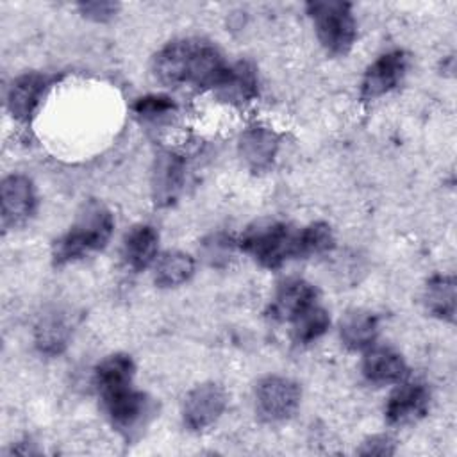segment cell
<instances>
[{
    "mask_svg": "<svg viewBox=\"0 0 457 457\" xmlns=\"http://www.w3.org/2000/svg\"><path fill=\"white\" fill-rule=\"evenodd\" d=\"M114 220L111 211L98 200H87L77 212L70 230L61 236L52 250L55 264H66L102 250L111 239Z\"/></svg>",
    "mask_w": 457,
    "mask_h": 457,
    "instance_id": "obj_1",
    "label": "cell"
},
{
    "mask_svg": "<svg viewBox=\"0 0 457 457\" xmlns=\"http://www.w3.org/2000/svg\"><path fill=\"white\" fill-rule=\"evenodd\" d=\"M305 7L321 46L332 55L348 54L357 36L352 4L341 0H314Z\"/></svg>",
    "mask_w": 457,
    "mask_h": 457,
    "instance_id": "obj_2",
    "label": "cell"
},
{
    "mask_svg": "<svg viewBox=\"0 0 457 457\" xmlns=\"http://www.w3.org/2000/svg\"><path fill=\"white\" fill-rule=\"evenodd\" d=\"M295 234L287 225L271 220L252 223L241 236L239 246L264 268H278L295 257Z\"/></svg>",
    "mask_w": 457,
    "mask_h": 457,
    "instance_id": "obj_3",
    "label": "cell"
},
{
    "mask_svg": "<svg viewBox=\"0 0 457 457\" xmlns=\"http://www.w3.org/2000/svg\"><path fill=\"white\" fill-rule=\"evenodd\" d=\"M300 386L280 375H268L255 386V409L266 421H284L295 414L300 405Z\"/></svg>",
    "mask_w": 457,
    "mask_h": 457,
    "instance_id": "obj_4",
    "label": "cell"
},
{
    "mask_svg": "<svg viewBox=\"0 0 457 457\" xmlns=\"http://www.w3.org/2000/svg\"><path fill=\"white\" fill-rule=\"evenodd\" d=\"M227 407V393L216 382L195 386L184 398L182 418L189 430H204L216 423Z\"/></svg>",
    "mask_w": 457,
    "mask_h": 457,
    "instance_id": "obj_5",
    "label": "cell"
},
{
    "mask_svg": "<svg viewBox=\"0 0 457 457\" xmlns=\"http://www.w3.org/2000/svg\"><path fill=\"white\" fill-rule=\"evenodd\" d=\"M409 68V55L403 50H391L373 61L364 71L361 82V98L364 102L375 100L393 91L405 77Z\"/></svg>",
    "mask_w": 457,
    "mask_h": 457,
    "instance_id": "obj_6",
    "label": "cell"
},
{
    "mask_svg": "<svg viewBox=\"0 0 457 457\" xmlns=\"http://www.w3.org/2000/svg\"><path fill=\"white\" fill-rule=\"evenodd\" d=\"M102 402L112 425L125 436H130L141 428L146 416L150 414L148 396L141 391H136L132 386L102 396Z\"/></svg>",
    "mask_w": 457,
    "mask_h": 457,
    "instance_id": "obj_7",
    "label": "cell"
},
{
    "mask_svg": "<svg viewBox=\"0 0 457 457\" xmlns=\"http://www.w3.org/2000/svg\"><path fill=\"white\" fill-rule=\"evenodd\" d=\"M2 223L4 227H16L27 221L36 209V191L29 177L9 175L2 180Z\"/></svg>",
    "mask_w": 457,
    "mask_h": 457,
    "instance_id": "obj_8",
    "label": "cell"
},
{
    "mask_svg": "<svg viewBox=\"0 0 457 457\" xmlns=\"http://www.w3.org/2000/svg\"><path fill=\"white\" fill-rule=\"evenodd\" d=\"M196 39H175L164 45L154 57L152 71L164 86L187 84L191 57Z\"/></svg>",
    "mask_w": 457,
    "mask_h": 457,
    "instance_id": "obj_9",
    "label": "cell"
},
{
    "mask_svg": "<svg viewBox=\"0 0 457 457\" xmlns=\"http://www.w3.org/2000/svg\"><path fill=\"white\" fill-rule=\"evenodd\" d=\"M430 395L420 382H400L386 403V418L391 425H409L425 416Z\"/></svg>",
    "mask_w": 457,
    "mask_h": 457,
    "instance_id": "obj_10",
    "label": "cell"
},
{
    "mask_svg": "<svg viewBox=\"0 0 457 457\" xmlns=\"http://www.w3.org/2000/svg\"><path fill=\"white\" fill-rule=\"evenodd\" d=\"M186 166L180 155L161 152L152 170V195L157 205H171L182 191Z\"/></svg>",
    "mask_w": 457,
    "mask_h": 457,
    "instance_id": "obj_11",
    "label": "cell"
},
{
    "mask_svg": "<svg viewBox=\"0 0 457 457\" xmlns=\"http://www.w3.org/2000/svg\"><path fill=\"white\" fill-rule=\"evenodd\" d=\"M316 303V289L303 278H289L275 293L271 312L280 321H293Z\"/></svg>",
    "mask_w": 457,
    "mask_h": 457,
    "instance_id": "obj_12",
    "label": "cell"
},
{
    "mask_svg": "<svg viewBox=\"0 0 457 457\" xmlns=\"http://www.w3.org/2000/svg\"><path fill=\"white\" fill-rule=\"evenodd\" d=\"M48 87L46 75L25 73L18 77L9 87L7 107L16 120L27 121L36 112L41 98Z\"/></svg>",
    "mask_w": 457,
    "mask_h": 457,
    "instance_id": "obj_13",
    "label": "cell"
},
{
    "mask_svg": "<svg viewBox=\"0 0 457 457\" xmlns=\"http://www.w3.org/2000/svg\"><path fill=\"white\" fill-rule=\"evenodd\" d=\"M278 150V136L268 127H250L239 137V155L253 171L266 170Z\"/></svg>",
    "mask_w": 457,
    "mask_h": 457,
    "instance_id": "obj_14",
    "label": "cell"
},
{
    "mask_svg": "<svg viewBox=\"0 0 457 457\" xmlns=\"http://www.w3.org/2000/svg\"><path fill=\"white\" fill-rule=\"evenodd\" d=\"M362 375L377 386L400 384L407 377V364L400 353L391 348H371L362 359Z\"/></svg>",
    "mask_w": 457,
    "mask_h": 457,
    "instance_id": "obj_15",
    "label": "cell"
},
{
    "mask_svg": "<svg viewBox=\"0 0 457 457\" xmlns=\"http://www.w3.org/2000/svg\"><path fill=\"white\" fill-rule=\"evenodd\" d=\"M214 91L220 100L234 105H245L252 102L257 96L255 68L246 61H239L228 66L225 77Z\"/></svg>",
    "mask_w": 457,
    "mask_h": 457,
    "instance_id": "obj_16",
    "label": "cell"
},
{
    "mask_svg": "<svg viewBox=\"0 0 457 457\" xmlns=\"http://www.w3.org/2000/svg\"><path fill=\"white\" fill-rule=\"evenodd\" d=\"M157 245H159V234L152 225H146V223L134 225L127 232L121 246L125 264L134 271H141L148 268L155 261Z\"/></svg>",
    "mask_w": 457,
    "mask_h": 457,
    "instance_id": "obj_17",
    "label": "cell"
},
{
    "mask_svg": "<svg viewBox=\"0 0 457 457\" xmlns=\"http://www.w3.org/2000/svg\"><path fill=\"white\" fill-rule=\"evenodd\" d=\"M134 361L127 353L107 355L95 370V386L100 398L130 387L134 378Z\"/></svg>",
    "mask_w": 457,
    "mask_h": 457,
    "instance_id": "obj_18",
    "label": "cell"
},
{
    "mask_svg": "<svg viewBox=\"0 0 457 457\" xmlns=\"http://www.w3.org/2000/svg\"><path fill=\"white\" fill-rule=\"evenodd\" d=\"M378 334V320L370 311H350L339 325V336L346 348L366 350L373 345Z\"/></svg>",
    "mask_w": 457,
    "mask_h": 457,
    "instance_id": "obj_19",
    "label": "cell"
},
{
    "mask_svg": "<svg viewBox=\"0 0 457 457\" xmlns=\"http://www.w3.org/2000/svg\"><path fill=\"white\" fill-rule=\"evenodd\" d=\"M195 273V261L189 253L170 250L157 257L154 266V280L159 287H175L191 278Z\"/></svg>",
    "mask_w": 457,
    "mask_h": 457,
    "instance_id": "obj_20",
    "label": "cell"
},
{
    "mask_svg": "<svg viewBox=\"0 0 457 457\" xmlns=\"http://www.w3.org/2000/svg\"><path fill=\"white\" fill-rule=\"evenodd\" d=\"M427 311L445 321L455 320V280L448 275H437L425 287Z\"/></svg>",
    "mask_w": 457,
    "mask_h": 457,
    "instance_id": "obj_21",
    "label": "cell"
},
{
    "mask_svg": "<svg viewBox=\"0 0 457 457\" xmlns=\"http://www.w3.org/2000/svg\"><path fill=\"white\" fill-rule=\"evenodd\" d=\"M332 248L334 234L332 228L323 221L311 223L295 234V257L320 255Z\"/></svg>",
    "mask_w": 457,
    "mask_h": 457,
    "instance_id": "obj_22",
    "label": "cell"
},
{
    "mask_svg": "<svg viewBox=\"0 0 457 457\" xmlns=\"http://www.w3.org/2000/svg\"><path fill=\"white\" fill-rule=\"evenodd\" d=\"M293 325H295V328H293L295 341L307 345V343L316 341L328 330L330 318L323 307L314 303L307 311H303L298 318H295Z\"/></svg>",
    "mask_w": 457,
    "mask_h": 457,
    "instance_id": "obj_23",
    "label": "cell"
},
{
    "mask_svg": "<svg viewBox=\"0 0 457 457\" xmlns=\"http://www.w3.org/2000/svg\"><path fill=\"white\" fill-rule=\"evenodd\" d=\"M68 339L66 323L61 318L50 316L41 321L36 330V343L45 353H59Z\"/></svg>",
    "mask_w": 457,
    "mask_h": 457,
    "instance_id": "obj_24",
    "label": "cell"
},
{
    "mask_svg": "<svg viewBox=\"0 0 457 457\" xmlns=\"http://www.w3.org/2000/svg\"><path fill=\"white\" fill-rule=\"evenodd\" d=\"M175 109H177L175 102L164 95H146V96L137 98L132 105V111L139 118L152 120V121L175 112Z\"/></svg>",
    "mask_w": 457,
    "mask_h": 457,
    "instance_id": "obj_25",
    "label": "cell"
},
{
    "mask_svg": "<svg viewBox=\"0 0 457 457\" xmlns=\"http://www.w3.org/2000/svg\"><path fill=\"white\" fill-rule=\"evenodd\" d=\"M234 248V243L225 234H214L204 241V255L212 266H220L227 262Z\"/></svg>",
    "mask_w": 457,
    "mask_h": 457,
    "instance_id": "obj_26",
    "label": "cell"
},
{
    "mask_svg": "<svg viewBox=\"0 0 457 457\" xmlns=\"http://www.w3.org/2000/svg\"><path fill=\"white\" fill-rule=\"evenodd\" d=\"M118 4L114 2H86V4H79L80 12L95 21H107L111 20L116 11H118Z\"/></svg>",
    "mask_w": 457,
    "mask_h": 457,
    "instance_id": "obj_27",
    "label": "cell"
},
{
    "mask_svg": "<svg viewBox=\"0 0 457 457\" xmlns=\"http://www.w3.org/2000/svg\"><path fill=\"white\" fill-rule=\"evenodd\" d=\"M362 455H391L395 453V441L389 436L378 434L366 439L359 450Z\"/></svg>",
    "mask_w": 457,
    "mask_h": 457,
    "instance_id": "obj_28",
    "label": "cell"
}]
</instances>
